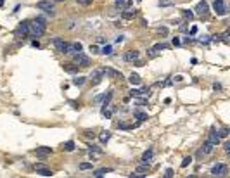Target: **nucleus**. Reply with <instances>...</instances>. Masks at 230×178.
<instances>
[{
	"label": "nucleus",
	"mask_w": 230,
	"mask_h": 178,
	"mask_svg": "<svg viewBox=\"0 0 230 178\" xmlns=\"http://www.w3.org/2000/svg\"><path fill=\"white\" fill-rule=\"evenodd\" d=\"M29 23V33L33 36H42L45 33V28H47V23L43 17H36L33 21H28Z\"/></svg>",
	"instance_id": "obj_1"
},
{
	"label": "nucleus",
	"mask_w": 230,
	"mask_h": 178,
	"mask_svg": "<svg viewBox=\"0 0 230 178\" xmlns=\"http://www.w3.org/2000/svg\"><path fill=\"white\" fill-rule=\"evenodd\" d=\"M213 10H215L218 16H227V14H229V9H227V5H225L223 0H215V2H213Z\"/></svg>",
	"instance_id": "obj_2"
},
{
	"label": "nucleus",
	"mask_w": 230,
	"mask_h": 178,
	"mask_svg": "<svg viewBox=\"0 0 230 178\" xmlns=\"http://www.w3.org/2000/svg\"><path fill=\"white\" fill-rule=\"evenodd\" d=\"M52 43H54V47H55L57 52H61V54H68V47H69L68 42H64L62 38H54Z\"/></svg>",
	"instance_id": "obj_3"
},
{
	"label": "nucleus",
	"mask_w": 230,
	"mask_h": 178,
	"mask_svg": "<svg viewBox=\"0 0 230 178\" xmlns=\"http://www.w3.org/2000/svg\"><path fill=\"white\" fill-rule=\"evenodd\" d=\"M208 12H210V5H208V2H206V0L199 2V3H197V7H196V14H197V16H201V17H206V16H208Z\"/></svg>",
	"instance_id": "obj_4"
},
{
	"label": "nucleus",
	"mask_w": 230,
	"mask_h": 178,
	"mask_svg": "<svg viewBox=\"0 0 230 178\" xmlns=\"http://www.w3.org/2000/svg\"><path fill=\"white\" fill-rule=\"evenodd\" d=\"M211 175H213V177H225V175H227V166H225L223 163L215 164V166L211 168Z\"/></svg>",
	"instance_id": "obj_5"
},
{
	"label": "nucleus",
	"mask_w": 230,
	"mask_h": 178,
	"mask_svg": "<svg viewBox=\"0 0 230 178\" xmlns=\"http://www.w3.org/2000/svg\"><path fill=\"white\" fill-rule=\"evenodd\" d=\"M74 64H76V66H80V68H87V66L90 64V59L80 52V54H76V55H74Z\"/></svg>",
	"instance_id": "obj_6"
},
{
	"label": "nucleus",
	"mask_w": 230,
	"mask_h": 178,
	"mask_svg": "<svg viewBox=\"0 0 230 178\" xmlns=\"http://www.w3.org/2000/svg\"><path fill=\"white\" fill-rule=\"evenodd\" d=\"M28 33H29V23L28 21H23L17 26V29H16V36H23L24 38V35H28Z\"/></svg>",
	"instance_id": "obj_7"
},
{
	"label": "nucleus",
	"mask_w": 230,
	"mask_h": 178,
	"mask_svg": "<svg viewBox=\"0 0 230 178\" xmlns=\"http://www.w3.org/2000/svg\"><path fill=\"white\" fill-rule=\"evenodd\" d=\"M36 9H42V10L52 12V9H54V0H40V2L36 3Z\"/></svg>",
	"instance_id": "obj_8"
},
{
	"label": "nucleus",
	"mask_w": 230,
	"mask_h": 178,
	"mask_svg": "<svg viewBox=\"0 0 230 178\" xmlns=\"http://www.w3.org/2000/svg\"><path fill=\"white\" fill-rule=\"evenodd\" d=\"M130 97H144V99H147L149 97V88H142V90H139V88H132L130 90Z\"/></svg>",
	"instance_id": "obj_9"
},
{
	"label": "nucleus",
	"mask_w": 230,
	"mask_h": 178,
	"mask_svg": "<svg viewBox=\"0 0 230 178\" xmlns=\"http://www.w3.org/2000/svg\"><path fill=\"white\" fill-rule=\"evenodd\" d=\"M81 50H83V45H81L80 42H74V43H69V47H68V54H73V55L80 54Z\"/></svg>",
	"instance_id": "obj_10"
},
{
	"label": "nucleus",
	"mask_w": 230,
	"mask_h": 178,
	"mask_svg": "<svg viewBox=\"0 0 230 178\" xmlns=\"http://www.w3.org/2000/svg\"><path fill=\"white\" fill-rule=\"evenodd\" d=\"M139 52L137 50H128V52H125V55H123V59L126 61V62H135V61H139Z\"/></svg>",
	"instance_id": "obj_11"
},
{
	"label": "nucleus",
	"mask_w": 230,
	"mask_h": 178,
	"mask_svg": "<svg viewBox=\"0 0 230 178\" xmlns=\"http://www.w3.org/2000/svg\"><path fill=\"white\" fill-rule=\"evenodd\" d=\"M35 154L40 156V158H45V156H50L52 154V149L50 147H36L35 149Z\"/></svg>",
	"instance_id": "obj_12"
},
{
	"label": "nucleus",
	"mask_w": 230,
	"mask_h": 178,
	"mask_svg": "<svg viewBox=\"0 0 230 178\" xmlns=\"http://www.w3.org/2000/svg\"><path fill=\"white\" fill-rule=\"evenodd\" d=\"M152 158H154V152H152V149H147V151L142 154V159H140V161H142L144 164H149V163L152 161Z\"/></svg>",
	"instance_id": "obj_13"
},
{
	"label": "nucleus",
	"mask_w": 230,
	"mask_h": 178,
	"mask_svg": "<svg viewBox=\"0 0 230 178\" xmlns=\"http://www.w3.org/2000/svg\"><path fill=\"white\" fill-rule=\"evenodd\" d=\"M215 147H216V145H213L211 142H208V140H206V142L203 144V147H201V152H203V154H211Z\"/></svg>",
	"instance_id": "obj_14"
},
{
	"label": "nucleus",
	"mask_w": 230,
	"mask_h": 178,
	"mask_svg": "<svg viewBox=\"0 0 230 178\" xmlns=\"http://www.w3.org/2000/svg\"><path fill=\"white\" fill-rule=\"evenodd\" d=\"M135 16H137L135 9H125V10L121 12V17H123V19H133Z\"/></svg>",
	"instance_id": "obj_15"
},
{
	"label": "nucleus",
	"mask_w": 230,
	"mask_h": 178,
	"mask_svg": "<svg viewBox=\"0 0 230 178\" xmlns=\"http://www.w3.org/2000/svg\"><path fill=\"white\" fill-rule=\"evenodd\" d=\"M102 73H104L106 76H111V78H121V73H119V71H114V69H111V68L102 69Z\"/></svg>",
	"instance_id": "obj_16"
},
{
	"label": "nucleus",
	"mask_w": 230,
	"mask_h": 178,
	"mask_svg": "<svg viewBox=\"0 0 230 178\" xmlns=\"http://www.w3.org/2000/svg\"><path fill=\"white\" fill-rule=\"evenodd\" d=\"M208 142H211L213 145H218V144H220V137H218V133H216L215 130L208 135Z\"/></svg>",
	"instance_id": "obj_17"
},
{
	"label": "nucleus",
	"mask_w": 230,
	"mask_h": 178,
	"mask_svg": "<svg viewBox=\"0 0 230 178\" xmlns=\"http://www.w3.org/2000/svg\"><path fill=\"white\" fill-rule=\"evenodd\" d=\"M102 74H104L102 69H95V71L90 73V78H95V80H94V85H97V83L100 81V76H102Z\"/></svg>",
	"instance_id": "obj_18"
},
{
	"label": "nucleus",
	"mask_w": 230,
	"mask_h": 178,
	"mask_svg": "<svg viewBox=\"0 0 230 178\" xmlns=\"http://www.w3.org/2000/svg\"><path fill=\"white\" fill-rule=\"evenodd\" d=\"M36 173H38L40 177H52V175H54V173H52L50 170H47V168H43V166L36 168Z\"/></svg>",
	"instance_id": "obj_19"
},
{
	"label": "nucleus",
	"mask_w": 230,
	"mask_h": 178,
	"mask_svg": "<svg viewBox=\"0 0 230 178\" xmlns=\"http://www.w3.org/2000/svg\"><path fill=\"white\" fill-rule=\"evenodd\" d=\"M111 171H113V168H100V170H97V171H94V177L100 178V177H104L106 173H111Z\"/></svg>",
	"instance_id": "obj_20"
},
{
	"label": "nucleus",
	"mask_w": 230,
	"mask_h": 178,
	"mask_svg": "<svg viewBox=\"0 0 230 178\" xmlns=\"http://www.w3.org/2000/svg\"><path fill=\"white\" fill-rule=\"evenodd\" d=\"M62 68H64V71H68V73H71V74L78 73V66H76V64H64Z\"/></svg>",
	"instance_id": "obj_21"
},
{
	"label": "nucleus",
	"mask_w": 230,
	"mask_h": 178,
	"mask_svg": "<svg viewBox=\"0 0 230 178\" xmlns=\"http://www.w3.org/2000/svg\"><path fill=\"white\" fill-rule=\"evenodd\" d=\"M128 80H130V83H132V85H140V83H142V80H140V76H139L137 73H132Z\"/></svg>",
	"instance_id": "obj_22"
},
{
	"label": "nucleus",
	"mask_w": 230,
	"mask_h": 178,
	"mask_svg": "<svg viewBox=\"0 0 230 178\" xmlns=\"http://www.w3.org/2000/svg\"><path fill=\"white\" fill-rule=\"evenodd\" d=\"M62 151H66V152H71V151H74V142H73V140H68V142L62 145Z\"/></svg>",
	"instance_id": "obj_23"
},
{
	"label": "nucleus",
	"mask_w": 230,
	"mask_h": 178,
	"mask_svg": "<svg viewBox=\"0 0 230 178\" xmlns=\"http://www.w3.org/2000/svg\"><path fill=\"white\" fill-rule=\"evenodd\" d=\"M158 55H159V52H158V50H156V48H154V47H152V48H149V50H147V57H149V59H156V57H158Z\"/></svg>",
	"instance_id": "obj_24"
},
{
	"label": "nucleus",
	"mask_w": 230,
	"mask_h": 178,
	"mask_svg": "<svg viewBox=\"0 0 230 178\" xmlns=\"http://www.w3.org/2000/svg\"><path fill=\"white\" fill-rule=\"evenodd\" d=\"M87 81V78H83V76H78V78H73V85H76V87H81L83 83Z\"/></svg>",
	"instance_id": "obj_25"
},
{
	"label": "nucleus",
	"mask_w": 230,
	"mask_h": 178,
	"mask_svg": "<svg viewBox=\"0 0 230 178\" xmlns=\"http://www.w3.org/2000/svg\"><path fill=\"white\" fill-rule=\"evenodd\" d=\"M111 114H113V109H111L109 106H104V109H102V116H106V118H111Z\"/></svg>",
	"instance_id": "obj_26"
},
{
	"label": "nucleus",
	"mask_w": 230,
	"mask_h": 178,
	"mask_svg": "<svg viewBox=\"0 0 230 178\" xmlns=\"http://www.w3.org/2000/svg\"><path fill=\"white\" fill-rule=\"evenodd\" d=\"M100 54H102V55H109V54H113V47H111V45H106V47L100 50Z\"/></svg>",
	"instance_id": "obj_27"
},
{
	"label": "nucleus",
	"mask_w": 230,
	"mask_h": 178,
	"mask_svg": "<svg viewBox=\"0 0 230 178\" xmlns=\"http://www.w3.org/2000/svg\"><path fill=\"white\" fill-rule=\"evenodd\" d=\"M182 16H184L185 19H189V21H190V19L194 17V12H192V10H182Z\"/></svg>",
	"instance_id": "obj_28"
},
{
	"label": "nucleus",
	"mask_w": 230,
	"mask_h": 178,
	"mask_svg": "<svg viewBox=\"0 0 230 178\" xmlns=\"http://www.w3.org/2000/svg\"><path fill=\"white\" fill-rule=\"evenodd\" d=\"M218 137H220V138H227V137H229V128H227V126H225V128H222V130H220V133H218Z\"/></svg>",
	"instance_id": "obj_29"
},
{
	"label": "nucleus",
	"mask_w": 230,
	"mask_h": 178,
	"mask_svg": "<svg viewBox=\"0 0 230 178\" xmlns=\"http://www.w3.org/2000/svg\"><path fill=\"white\" fill-rule=\"evenodd\" d=\"M190 163H192V158H190V156H187V158H184V161H182V164H180V166H182V168H187Z\"/></svg>",
	"instance_id": "obj_30"
},
{
	"label": "nucleus",
	"mask_w": 230,
	"mask_h": 178,
	"mask_svg": "<svg viewBox=\"0 0 230 178\" xmlns=\"http://www.w3.org/2000/svg\"><path fill=\"white\" fill-rule=\"evenodd\" d=\"M135 118H137L139 121H145V119H147V114H145V113H135Z\"/></svg>",
	"instance_id": "obj_31"
},
{
	"label": "nucleus",
	"mask_w": 230,
	"mask_h": 178,
	"mask_svg": "<svg viewBox=\"0 0 230 178\" xmlns=\"http://www.w3.org/2000/svg\"><path fill=\"white\" fill-rule=\"evenodd\" d=\"M109 138H111V133H109V132H104V133L100 135V142H104V144H106Z\"/></svg>",
	"instance_id": "obj_32"
},
{
	"label": "nucleus",
	"mask_w": 230,
	"mask_h": 178,
	"mask_svg": "<svg viewBox=\"0 0 230 178\" xmlns=\"http://www.w3.org/2000/svg\"><path fill=\"white\" fill-rule=\"evenodd\" d=\"M92 168H94L92 163H81V164H80V170H83V171H85V170H92Z\"/></svg>",
	"instance_id": "obj_33"
},
{
	"label": "nucleus",
	"mask_w": 230,
	"mask_h": 178,
	"mask_svg": "<svg viewBox=\"0 0 230 178\" xmlns=\"http://www.w3.org/2000/svg\"><path fill=\"white\" fill-rule=\"evenodd\" d=\"M175 0H159V5L161 7H168V5H173Z\"/></svg>",
	"instance_id": "obj_34"
},
{
	"label": "nucleus",
	"mask_w": 230,
	"mask_h": 178,
	"mask_svg": "<svg viewBox=\"0 0 230 178\" xmlns=\"http://www.w3.org/2000/svg\"><path fill=\"white\" fill-rule=\"evenodd\" d=\"M168 45H164V43H158V45H154V48L158 50V52H161V50H164Z\"/></svg>",
	"instance_id": "obj_35"
},
{
	"label": "nucleus",
	"mask_w": 230,
	"mask_h": 178,
	"mask_svg": "<svg viewBox=\"0 0 230 178\" xmlns=\"http://www.w3.org/2000/svg\"><path fill=\"white\" fill-rule=\"evenodd\" d=\"M118 126H119V128H121V130H132V128H133V126H132V125H125V123H119V125H118Z\"/></svg>",
	"instance_id": "obj_36"
},
{
	"label": "nucleus",
	"mask_w": 230,
	"mask_h": 178,
	"mask_svg": "<svg viewBox=\"0 0 230 178\" xmlns=\"http://www.w3.org/2000/svg\"><path fill=\"white\" fill-rule=\"evenodd\" d=\"M78 3H80V5H83V7H87V5H90V3H92V0H78Z\"/></svg>",
	"instance_id": "obj_37"
},
{
	"label": "nucleus",
	"mask_w": 230,
	"mask_h": 178,
	"mask_svg": "<svg viewBox=\"0 0 230 178\" xmlns=\"http://www.w3.org/2000/svg\"><path fill=\"white\" fill-rule=\"evenodd\" d=\"M158 31H159V35H168V28H164V26H163V28H159Z\"/></svg>",
	"instance_id": "obj_38"
},
{
	"label": "nucleus",
	"mask_w": 230,
	"mask_h": 178,
	"mask_svg": "<svg viewBox=\"0 0 230 178\" xmlns=\"http://www.w3.org/2000/svg\"><path fill=\"white\" fill-rule=\"evenodd\" d=\"M222 40H223L225 43H229V31H225V33L222 35Z\"/></svg>",
	"instance_id": "obj_39"
},
{
	"label": "nucleus",
	"mask_w": 230,
	"mask_h": 178,
	"mask_svg": "<svg viewBox=\"0 0 230 178\" xmlns=\"http://www.w3.org/2000/svg\"><path fill=\"white\" fill-rule=\"evenodd\" d=\"M104 95H106V93H102V95H97V97L94 99V102H97V104H99V102H102V99H104Z\"/></svg>",
	"instance_id": "obj_40"
},
{
	"label": "nucleus",
	"mask_w": 230,
	"mask_h": 178,
	"mask_svg": "<svg viewBox=\"0 0 230 178\" xmlns=\"http://www.w3.org/2000/svg\"><path fill=\"white\" fill-rule=\"evenodd\" d=\"M164 177L171 178V177H173V170H170V168H168V170H166V173H164Z\"/></svg>",
	"instance_id": "obj_41"
},
{
	"label": "nucleus",
	"mask_w": 230,
	"mask_h": 178,
	"mask_svg": "<svg viewBox=\"0 0 230 178\" xmlns=\"http://www.w3.org/2000/svg\"><path fill=\"white\" fill-rule=\"evenodd\" d=\"M90 50H92V54H99V47H97V45H92Z\"/></svg>",
	"instance_id": "obj_42"
},
{
	"label": "nucleus",
	"mask_w": 230,
	"mask_h": 178,
	"mask_svg": "<svg viewBox=\"0 0 230 178\" xmlns=\"http://www.w3.org/2000/svg\"><path fill=\"white\" fill-rule=\"evenodd\" d=\"M208 42H211V38H210V36H204V38H201V43H208Z\"/></svg>",
	"instance_id": "obj_43"
},
{
	"label": "nucleus",
	"mask_w": 230,
	"mask_h": 178,
	"mask_svg": "<svg viewBox=\"0 0 230 178\" xmlns=\"http://www.w3.org/2000/svg\"><path fill=\"white\" fill-rule=\"evenodd\" d=\"M196 33H197V26H192L190 28V35H196Z\"/></svg>",
	"instance_id": "obj_44"
},
{
	"label": "nucleus",
	"mask_w": 230,
	"mask_h": 178,
	"mask_svg": "<svg viewBox=\"0 0 230 178\" xmlns=\"http://www.w3.org/2000/svg\"><path fill=\"white\" fill-rule=\"evenodd\" d=\"M31 45H33L35 48H38V47H40V43H38V40H33V42H31Z\"/></svg>",
	"instance_id": "obj_45"
},
{
	"label": "nucleus",
	"mask_w": 230,
	"mask_h": 178,
	"mask_svg": "<svg viewBox=\"0 0 230 178\" xmlns=\"http://www.w3.org/2000/svg\"><path fill=\"white\" fill-rule=\"evenodd\" d=\"M223 147H225V152H230V142H225Z\"/></svg>",
	"instance_id": "obj_46"
},
{
	"label": "nucleus",
	"mask_w": 230,
	"mask_h": 178,
	"mask_svg": "<svg viewBox=\"0 0 230 178\" xmlns=\"http://www.w3.org/2000/svg\"><path fill=\"white\" fill-rule=\"evenodd\" d=\"M213 88H215V90H222V85H220V83H215Z\"/></svg>",
	"instance_id": "obj_47"
},
{
	"label": "nucleus",
	"mask_w": 230,
	"mask_h": 178,
	"mask_svg": "<svg viewBox=\"0 0 230 178\" xmlns=\"http://www.w3.org/2000/svg\"><path fill=\"white\" fill-rule=\"evenodd\" d=\"M85 135H87V137H92V138L95 137V133H94V132H85Z\"/></svg>",
	"instance_id": "obj_48"
},
{
	"label": "nucleus",
	"mask_w": 230,
	"mask_h": 178,
	"mask_svg": "<svg viewBox=\"0 0 230 178\" xmlns=\"http://www.w3.org/2000/svg\"><path fill=\"white\" fill-rule=\"evenodd\" d=\"M125 3V0H116V7H121Z\"/></svg>",
	"instance_id": "obj_49"
},
{
	"label": "nucleus",
	"mask_w": 230,
	"mask_h": 178,
	"mask_svg": "<svg viewBox=\"0 0 230 178\" xmlns=\"http://www.w3.org/2000/svg\"><path fill=\"white\" fill-rule=\"evenodd\" d=\"M173 45H180V40H178V38H177V36H175V38H173Z\"/></svg>",
	"instance_id": "obj_50"
},
{
	"label": "nucleus",
	"mask_w": 230,
	"mask_h": 178,
	"mask_svg": "<svg viewBox=\"0 0 230 178\" xmlns=\"http://www.w3.org/2000/svg\"><path fill=\"white\" fill-rule=\"evenodd\" d=\"M121 42H123V36H121V35H119V36H118V38H116V43H121Z\"/></svg>",
	"instance_id": "obj_51"
},
{
	"label": "nucleus",
	"mask_w": 230,
	"mask_h": 178,
	"mask_svg": "<svg viewBox=\"0 0 230 178\" xmlns=\"http://www.w3.org/2000/svg\"><path fill=\"white\" fill-rule=\"evenodd\" d=\"M2 5H3V0H0V7H2Z\"/></svg>",
	"instance_id": "obj_52"
}]
</instances>
